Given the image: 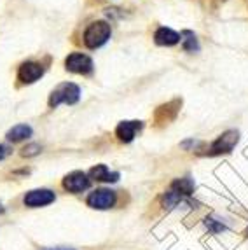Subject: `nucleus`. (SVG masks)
I'll use <instances>...</instances> for the list:
<instances>
[{
	"mask_svg": "<svg viewBox=\"0 0 248 250\" xmlns=\"http://www.w3.org/2000/svg\"><path fill=\"white\" fill-rule=\"evenodd\" d=\"M112 28L107 21H93L84 32V44L89 49H98L110 39Z\"/></svg>",
	"mask_w": 248,
	"mask_h": 250,
	"instance_id": "nucleus-1",
	"label": "nucleus"
},
{
	"mask_svg": "<svg viewBox=\"0 0 248 250\" xmlns=\"http://www.w3.org/2000/svg\"><path fill=\"white\" fill-rule=\"evenodd\" d=\"M240 142V133L236 131V129H227V131H224L222 135L213 140L210 144L205 152H201V156H220V154H229L236 146Z\"/></svg>",
	"mask_w": 248,
	"mask_h": 250,
	"instance_id": "nucleus-2",
	"label": "nucleus"
},
{
	"mask_svg": "<svg viewBox=\"0 0 248 250\" xmlns=\"http://www.w3.org/2000/svg\"><path fill=\"white\" fill-rule=\"evenodd\" d=\"M81 100V88L74 83H63L49 95V107H58L62 104L74 105Z\"/></svg>",
	"mask_w": 248,
	"mask_h": 250,
	"instance_id": "nucleus-3",
	"label": "nucleus"
},
{
	"mask_svg": "<svg viewBox=\"0 0 248 250\" xmlns=\"http://www.w3.org/2000/svg\"><path fill=\"white\" fill-rule=\"evenodd\" d=\"M117 201V194L116 191L112 189H95L93 192H89V196L86 198L87 207H91L95 210H108L112 208Z\"/></svg>",
	"mask_w": 248,
	"mask_h": 250,
	"instance_id": "nucleus-4",
	"label": "nucleus"
},
{
	"mask_svg": "<svg viewBox=\"0 0 248 250\" xmlns=\"http://www.w3.org/2000/svg\"><path fill=\"white\" fill-rule=\"evenodd\" d=\"M65 68L72 74H81V75H87L91 74L95 65H93V60L83 53H72L66 56L65 60Z\"/></svg>",
	"mask_w": 248,
	"mask_h": 250,
	"instance_id": "nucleus-5",
	"label": "nucleus"
},
{
	"mask_svg": "<svg viewBox=\"0 0 248 250\" xmlns=\"http://www.w3.org/2000/svg\"><path fill=\"white\" fill-rule=\"evenodd\" d=\"M62 186L65 191L72 192V194H79V192H84L86 189H89L91 179H89V175L84 173V171L75 170V171H70L68 175H65Z\"/></svg>",
	"mask_w": 248,
	"mask_h": 250,
	"instance_id": "nucleus-6",
	"label": "nucleus"
},
{
	"mask_svg": "<svg viewBox=\"0 0 248 250\" xmlns=\"http://www.w3.org/2000/svg\"><path fill=\"white\" fill-rule=\"evenodd\" d=\"M56 194L51 189H33L28 191L23 198V203L28 208H41V207H47V205L54 203Z\"/></svg>",
	"mask_w": 248,
	"mask_h": 250,
	"instance_id": "nucleus-7",
	"label": "nucleus"
},
{
	"mask_svg": "<svg viewBox=\"0 0 248 250\" xmlns=\"http://www.w3.org/2000/svg\"><path fill=\"white\" fill-rule=\"evenodd\" d=\"M42 75H44V68L35 62H25L18 68V79L23 84H33L35 81L41 79Z\"/></svg>",
	"mask_w": 248,
	"mask_h": 250,
	"instance_id": "nucleus-8",
	"label": "nucleus"
},
{
	"mask_svg": "<svg viewBox=\"0 0 248 250\" xmlns=\"http://www.w3.org/2000/svg\"><path fill=\"white\" fill-rule=\"evenodd\" d=\"M142 128H144V123L142 121H123L117 125L116 135L121 142L129 144V142H133V138L137 137V133Z\"/></svg>",
	"mask_w": 248,
	"mask_h": 250,
	"instance_id": "nucleus-9",
	"label": "nucleus"
},
{
	"mask_svg": "<svg viewBox=\"0 0 248 250\" xmlns=\"http://www.w3.org/2000/svg\"><path fill=\"white\" fill-rule=\"evenodd\" d=\"M89 179L96 180V182H117L119 180V173L117 171H110L105 165H96L89 170Z\"/></svg>",
	"mask_w": 248,
	"mask_h": 250,
	"instance_id": "nucleus-10",
	"label": "nucleus"
},
{
	"mask_svg": "<svg viewBox=\"0 0 248 250\" xmlns=\"http://www.w3.org/2000/svg\"><path fill=\"white\" fill-rule=\"evenodd\" d=\"M154 41H156L157 46H175V44L180 42V34H177V32L171 28L161 26V28L156 30Z\"/></svg>",
	"mask_w": 248,
	"mask_h": 250,
	"instance_id": "nucleus-11",
	"label": "nucleus"
},
{
	"mask_svg": "<svg viewBox=\"0 0 248 250\" xmlns=\"http://www.w3.org/2000/svg\"><path fill=\"white\" fill-rule=\"evenodd\" d=\"M170 189H173L175 192H178L180 196L189 198V196H192V192H194L196 184L190 177H182V179H175L173 182H171Z\"/></svg>",
	"mask_w": 248,
	"mask_h": 250,
	"instance_id": "nucleus-12",
	"label": "nucleus"
},
{
	"mask_svg": "<svg viewBox=\"0 0 248 250\" xmlns=\"http://www.w3.org/2000/svg\"><path fill=\"white\" fill-rule=\"evenodd\" d=\"M32 133H33V129L30 128L28 125H16V126H13V128L9 129L5 137H7L9 142L16 144V142H23V140L30 138V137H32Z\"/></svg>",
	"mask_w": 248,
	"mask_h": 250,
	"instance_id": "nucleus-13",
	"label": "nucleus"
},
{
	"mask_svg": "<svg viewBox=\"0 0 248 250\" xmlns=\"http://www.w3.org/2000/svg\"><path fill=\"white\" fill-rule=\"evenodd\" d=\"M184 200H186V198L180 196V194L175 192L173 189H168V191L161 196V205H163V208L171 210V208H175V207H178Z\"/></svg>",
	"mask_w": 248,
	"mask_h": 250,
	"instance_id": "nucleus-14",
	"label": "nucleus"
},
{
	"mask_svg": "<svg viewBox=\"0 0 248 250\" xmlns=\"http://www.w3.org/2000/svg\"><path fill=\"white\" fill-rule=\"evenodd\" d=\"M180 42H182V47L187 53H196V51H199L198 39H196V35L192 34V32H189V30L180 34Z\"/></svg>",
	"mask_w": 248,
	"mask_h": 250,
	"instance_id": "nucleus-15",
	"label": "nucleus"
},
{
	"mask_svg": "<svg viewBox=\"0 0 248 250\" xmlns=\"http://www.w3.org/2000/svg\"><path fill=\"white\" fill-rule=\"evenodd\" d=\"M205 226H207V229L210 231L211 234H219L227 229L226 224H224L222 221H219V219H215V217H207V219H205Z\"/></svg>",
	"mask_w": 248,
	"mask_h": 250,
	"instance_id": "nucleus-16",
	"label": "nucleus"
},
{
	"mask_svg": "<svg viewBox=\"0 0 248 250\" xmlns=\"http://www.w3.org/2000/svg\"><path fill=\"white\" fill-rule=\"evenodd\" d=\"M42 152V147L39 144H28L26 147L21 149V156L23 158H33V156H39Z\"/></svg>",
	"mask_w": 248,
	"mask_h": 250,
	"instance_id": "nucleus-17",
	"label": "nucleus"
},
{
	"mask_svg": "<svg viewBox=\"0 0 248 250\" xmlns=\"http://www.w3.org/2000/svg\"><path fill=\"white\" fill-rule=\"evenodd\" d=\"M201 146L203 144L199 142V140H186V142H182V149H186V150H196Z\"/></svg>",
	"mask_w": 248,
	"mask_h": 250,
	"instance_id": "nucleus-18",
	"label": "nucleus"
},
{
	"mask_svg": "<svg viewBox=\"0 0 248 250\" xmlns=\"http://www.w3.org/2000/svg\"><path fill=\"white\" fill-rule=\"evenodd\" d=\"M9 154H11V149H9L7 146H2V144H0V161L7 158Z\"/></svg>",
	"mask_w": 248,
	"mask_h": 250,
	"instance_id": "nucleus-19",
	"label": "nucleus"
},
{
	"mask_svg": "<svg viewBox=\"0 0 248 250\" xmlns=\"http://www.w3.org/2000/svg\"><path fill=\"white\" fill-rule=\"evenodd\" d=\"M47 250H75V249H68V247H54V249H47Z\"/></svg>",
	"mask_w": 248,
	"mask_h": 250,
	"instance_id": "nucleus-20",
	"label": "nucleus"
},
{
	"mask_svg": "<svg viewBox=\"0 0 248 250\" xmlns=\"http://www.w3.org/2000/svg\"><path fill=\"white\" fill-rule=\"evenodd\" d=\"M5 212V208H4V205L0 203V213H4Z\"/></svg>",
	"mask_w": 248,
	"mask_h": 250,
	"instance_id": "nucleus-21",
	"label": "nucleus"
}]
</instances>
